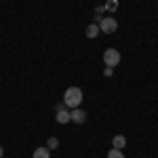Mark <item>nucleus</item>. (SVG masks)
<instances>
[{
	"label": "nucleus",
	"instance_id": "obj_1",
	"mask_svg": "<svg viewBox=\"0 0 158 158\" xmlns=\"http://www.w3.org/2000/svg\"><path fill=\"white\" fill-rule=\"evenodd\" d=\"M82 89L80 86H70V89H65V93H63V103H65V108H80V103H82Z\"/></svg>",
	"mask_w": 158,
	"mask_h": 158
},
{
	"label": "nucleus",
	"instance_id": "obj_2",
	"mask_svg": "<svg viewBox=\"0 0 158 158\" xmlns=\"http://www.w3.org/2000/svg\"><path fill=\"white\" fill-rule=\"evenodd\" d=\"M103 63H106V68H116L120 63V53H118V49H106V53H103Z\"/></svg>",
	"mask_w": 158,
	"mask_h": 158
},
{
	"label": "nucleus",
	"instance_id": "obj_3",
	"mask_svg": "<svg viewBox=\"0 0 158 158\" xmlns=\"http://www.w3.org/2000/svg\"><path fill=\"white\" fill-rule=\"evenodd\" d=\"M99 30H101L103 34H114V32L118 30V21H116L114 17H103V19L99 21Z\"/></svg>",
	"mask_w": 158,
	"mask_h": 158
},
{
	"label": "nucleus",
	"instance_id": "obj_4",
	"mask_svg": "<svg viewBox=\"0 0 158 158\" xmlns=\"http://www.w3.org/2000/svg\"><path fill=\"white\" fill-rule=\"evenodd\" d=\"M70 120L76 122V124H82V122L86 120V114H85L80 108H74L72 112H70Z\"/></svg>",
	"mask_w": 158,
	"mask_h": 158
},
{
	"label": "nucleus",
	"instance_id": "obj_5",
	"mask_svg": "<svg viewBox=\"0 0 158 158\" xmlns=\"http://www.w3.org/2000/svg\"><path fill=\"white\" fill-rule=\"evenodd\" d=\"M99 32H101V30H99V25H97V23H91V25H86L85 36L93 40V38H97V36H99Z\"/></svg>",
	"mask_w": 158,
	"mask_h": 158
},
{
	"label": "nucleus",
	"instance_id": "obj_6",
	"mask_svg": "<svg viewBox=\"0 0 158 158\" xmlns=\"http://www.w3.org/2000/svg\"><path fill=\"white\" fill-rule=\"evenodd\" d=\"M55 118H57V122H59V124H68V122H70V112L63 108V110H59V112H57V116H55Z\"/></svg>",
	"mask_w": 158,
	"mask_h": 158
},
{
	"label": "nucleus",
	"instance_id": "obj_7",
	"mask_svg": "<svg viewBox=\"0 0 158 158\" xmlns=\"http://www.w3.org/2000/svg\"><path fill=\"white\" fill-rule=\"evenodd\" d=\"M32 158H51V150L49 148H36Z\"/></svg>",
	"mask_w": 158,
	"mask_h": 158
},
{
	"label": "nucleus",
	"instance_id": "obj_8",
	"mask_svg": "<svg viewBox=\"0 0 158 158\" xmlns=\"http://www.w3.org/2000/svg\"><path fill=\"white\" fill-rule=\"evenodd\" d=\"M112 146L116 148V150H122V148L127 146V137H124V135H116V137L112 139Z\"/></svg>",
	"mask_w": 158,
	"mask_h": 158
},
{
	"label": "nucleus",
	"instance_id": "obj_9",
	"mask_svg": "<svg viewBox=\"0 0 158 158\" xmlns=\"http://www.w3.org/2000/svg\"><path fill=\"white\" fill-rule=\"evenodd\" d=\"M108 158H124V154H122V150H116V148H112L108 152Z\"/></svg>",
	"mask_w": 158,
	"mask_h": 158
},
{
	"label": "nucleus",
	"instance_id": "obj_10",
	"mask_svg": "<svg viewBox=\"0 0 158 158\" xmlns=\"http://www.w3.org/2000/svg\"><path fill=\"white\" fill-rule=\"evenodd\" d=\"M47 148H51V150L59 148V139H57V137H49V141H47Z\"/></svg>",
	"mask_w": 158,
	"mask_h": 158
},
{
	"label": "nucleus",
	"instance_id": "obj_11",
	"mask_svg": "<svg viewBox=\"0 0 158 158\" xmlns=\"http://www.w3.org/2000/svg\"><path fill=\"white\" fill-rule=\"evenodd\" d=\"M116 6H118V2H116V0H108V9H110V11H114Z\"/></svg>",
	"mask_w": 158,
	"mask_h": 158
},
{
	"label": "nucleus",
	"instance_id": "obj_12",
	"mask_svg": "<svg viewBox=\"0 0 158 158\" xmlns=\"http://www.w3.org/2000/svg\"><path fill=\"white\" fill-rule=\"evenodd\" d=\"M112 70H114V68H106V70H103V76H112Z\"/></svg>",
	"mask_w": 158,
	"mask_h": 158
},
{
	"label": "nucleus",
	"instance_id": "obj_13",
	"mask_svg": "<svg viewBox=\"0 0 158 158\" xmlns=\"http://www.w3.org/2000/svg\"><path fill=\"white\" fill-rule=\"evenodd\" d=\"M65 108V103H57V106H55V112H59V110H63Z\"/></svg>",
	"mask_w": 158,
	"mask_h": 158
},
{
	"label": "nucleus",
	"instance_id": "obj_14",
	"mask_svg": "<svg viewBox=\"0 0 158 158\" xmlns=\"http://www.w3.org/2000/svg\"><path fill=\"white\" fill-rule=\"evenodd\" d=\"M4 156V148H0V158Z\"/></svg>",
	"mask_w": 158,
	"mask_h": 158
}]
</instances>
